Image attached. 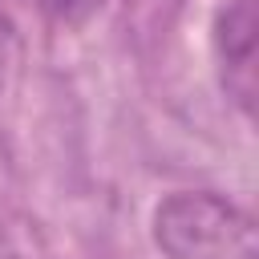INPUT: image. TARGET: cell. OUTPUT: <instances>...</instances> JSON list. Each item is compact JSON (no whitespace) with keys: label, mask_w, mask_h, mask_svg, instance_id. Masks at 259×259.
<instances>
[{"label":"cell","mask_w":259,"mask_h":259,"mask_svg":"<svg viewBox=\"0 0 259 259\" xmlns=\"http://www.w3.org/2000/svg\"><path fill=\"white\" fill-rule=\"evenodd\" d=\"M16 65H20V28L12 20L8 0H0V97L8 93V85L16 77Z\"/></svg>","instance_id":"3"},{"label":"cell","mask_w":259,"mask_h":259,"mask_svg":"<svg viewBox=\"0 0 259 259\" xmlns=\"http://www.w3.org/2000/svg\"><path fill=\"white\" fill-rule=\"evenodd\" d=\"M154 243L166 259H259L255 219L210 190L162 198L154 210Z\"/></svg>","instance_id":"1"},{"label":"cell","mask_w":259,"mask_h":259,"mask_svg":"<svg viewBox=\"0 0 259 259\" xmlns=\"http://www.w3.org/2000/svg\"><path fill=\"white\" fill-rule=\"evenodd\" d=\"M214 57L227 97L255 113V0H227L214 12Z\"/></svg>","instance_id":"2"},{"label":"cell","mask_w":259,"mask_h":259,"mask_svg":"<svg viewBox=\"0 0 259 259\" xmlns=\"http://www.w3.org/2000/svg\"><path fill=\"white\" fill-rule=\"evenodd\" d=\"M40 4V12L49 16V20H57V24H69V28H77V24H85L97 8H101V0H36Z\"/></svg>","instance_id":"4"}]
</instances>
